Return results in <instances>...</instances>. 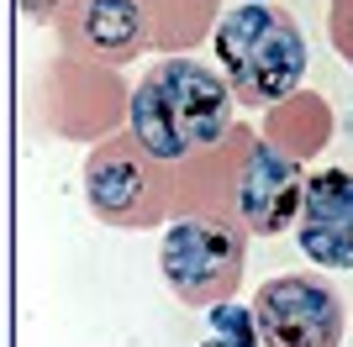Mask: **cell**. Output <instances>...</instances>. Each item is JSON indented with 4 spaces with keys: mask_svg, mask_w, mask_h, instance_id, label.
Masks as SVG:
<instances>
[{
    "mask_svg": "<svg viewBox=\"0 0 353 347\" xmlns=\"http://www.w3.org/2000/svg\"><path fill=\"white\" fill-rule=\"evenodd\" d=\"M237 127V101L227 79L201 58H159L127 90V137L163 169L211 158Z\"/></svg>",
    "mask_w": 353,
    "mask_h": 347,
    "instance_id": "obj_1",
    "label": "cell"
},
{
    "mask_svg": "<svg viewBox=\"0 0 353 347\" xmlns=\"http://www.w3.org/2000/svg\"><path fill=\"white\" fill-rule=\"evenodd\" d=\"M211 48L221 58V79L232 90L237 105L269 111V105L290 101L311 63V43L301 21L285 6H232L211 27Z\"/></svg>",
    "mask_w": 353,
    "mask_h": 347,
    "instance_id": "obj_2",
    "label": "cell"
},
{
    "mask_svg": "<svg viewBox=\"0 0 353 347\" xmlns=\"http://www.w3.org/2000/svg\"><path fill=\"white\" fill-rule=\"evenodd\" d=\"M243 263H248V231L227 211H185L179 221H169L159 242L163 284L195 311L232 300L243 284Z\"/></svg>",
    "mask_w": 353,
    "mask_h": 347,
    "instance_id": "obj_3",
    "label": "cell"
},
{
    "mask_svg": "<svg viewBox=\"0 0 353 347\" xmlns=\"http://www.w3.org/2000/svg\"><path fill=\"white\" fill-rule=\"evenodd\" d=\"M179 185L174 169H163L159 158H148L143 147L127 137V132H111L90 147L85 158V205L101 227L117 231H143L159 227L174 205Z\"/></svg>",
    "mask_w": 353,
    "mask_h": 347,
    "instance_id": "obj_4",
    "label": "cell"
},
{
    "mask_svg": "<svg viewBox=\"0 0 353 347\" xmlns=\"http://www.w3.org/2000/svg\"><path fill=\"white\" fill-rule=\"evenodd\" d=\"M259 347H338L348 305L322 274H274L248 305Z\"/></svg>",
    "mask_w": 353,
    "mask_h": 347,
    "instance_id": "obj_5",
    "label": "cell"
},
{
    "mask_svg": "<svg viewBox=\"0 0 353 347\" xmlns=\"http://www.w3.org/2000/svg\"><path fill=\"white\" fill-rule=\"evenodd\" d=\"M301 185H306V174H301V158H295L290 147L243 132V153H237V169H232L237 227L259 231V237H280L285 227H295Z\"/></svg>",
    "mask_w": 353,
    "mask_h": 347,
    "instance_id": "obj_6",
    "label": "cell"
},
{
    "mask_svg": "<svg viewBox=\"0 0 353 347\" xmlns=\"http://www.w3.org/2000/svg\"><path fill=\"white\" fill-rule=\"evenodd\" d=\"M59 48L69 63L85 69H121L153 48V27H148L143 0H69L59 16Z\"/></svg>",
    "mask_w": 353,
    "mask_h": 347,
    "instance_id": "obj_7",
    "label": "cell"
},
{
    "mask_svg": "<svg viewBox=\"0 0 353 347\" xmlns=\"http://www.w3.org/2000/svg\"><path fill=\"white\" fill-rule=\"evenodd\" d=\"M295 242L316 269H353V169H316L301 185Z\"/></svg>",
    "mask_w": 353,
    "mask_h": 347,
    "instance_id": "obj_8",
    "label": "cell"
},
{
    "mask_svg": "<svg viewBox=\"0 0 353 347\" xmlns=\"http://www.w3.org/2000/svg\"><path fill=\"white\" fill-rule=\"evenodd\" d=\"M201 347H259V332H253V316L243 305H211V332Z\"/></svg>",
    "mask_w": 353,
    "mask_h": 347,
    "instance_id": "obj_9",
    "label": "cell"
},
{
    "mask_svg": "<svg viewBox=\"0 0 353 347\" xmlns=\"http://www.w3.org/2000/svg\"><path fill=\"white\" fill-rule=\"evenodd\" d=\"M63 6H69V0H21V16H27V21H37V27H48Z\"/></svg>",
    "mask_w": 353,
    "mask_h": 347,
    "instance_id": "obj_10",
    "label": "cell"
},
{
    "mask_svg": "<svg viewBox=\"0 0 353 347\" xmlns=\"http://www.w3.org/2000/svg\"><path fill=\"white\" fill-rule=\"evenodd\" d=\"M243 6H269V0H243Z\"/></svg>",
    "mask_w": 353,
    "mask_h": 347,
    "instance_id": "obj_11",
    "label": "cell"
},
{
    "mask_svg": "<svg viewBox=\"0 0 353 347\" xmlns=\"http://www.w3.org/2000/svg\"><path fill=\"white\" fill-rule=\"evenodd\" d=\"M348 137H353V116H348Z\"/></svg>",
    "mask_w": 353,
    "mask_h": 347,
    "instance_id": "obj_12",
    "label": "cell"
}]
</instances>
